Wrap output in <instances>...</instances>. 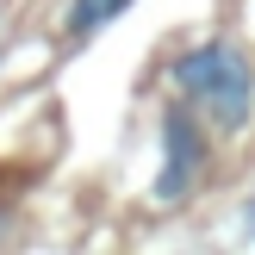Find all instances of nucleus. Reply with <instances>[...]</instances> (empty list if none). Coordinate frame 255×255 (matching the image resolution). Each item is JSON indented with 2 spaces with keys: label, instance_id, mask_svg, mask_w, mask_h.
Segmentation results:
<instances>
[{
  "label": "nucleus",
  "instance_id": "f03ea898",
  "mask_svg": "<svg viewBox=\"0 0 255 255\" xmlns=\"http://www.w3.org/2000/svg\"><path fill=\"white\" fill-rule=\"evenodd\" d=\"M199 168H206V131H199L193 106H168V112H162V174H156V199H162V206L187 199V187L199 181Z\"/></svg>",
  "mask_w": 255,
  "mask_h": 255
},
{
  "label": "nucleus",
  "instance_id": "20e7f679",
  "mask_svg": "<svg viewBox=\"0 0 255 255\" xmlns=\"http://www.w3.org/2000/svg\"><path fill=\"white\" fill-rule=\"evenodd\" d=\"M249 231H255V206H249Z\"/></svg>",
  "mask_w": 255,
  "mask_h": 255
},
{
  "label": "nucleus",
  "instance_id": "7ed1b4c3",
  "mask_svg": "<svg viewBox=\"0 0 255 255\" xmlns=\"http://www.w3.org/2000/svg\"><path fill=\"white\" fill-rule=\"evenodd\" d=\"M125 6H131V0H75V6H69V37L100 31V25H106V19H119Z\"/></svg>",
  "mask_w": 255,
  "mask_h": 255
},
{
  "label": "nucleus",
  "instance_id": "f257e3e1",
  "mask_svg": "<svg viewBox=\"0 0 255 255\" xmlns=\"http://www.w3.org/2000/svg\"><path fill=\"white\" fill-rule=\"evenodd\" d=\"M174 87L187 94V106H199L218 131H243L249 106H255V75L249 56L231 44H199L174 62Z\"/></svg>",
  "mask_w": 255,
  "mask_h": 255
}]
</instances>
